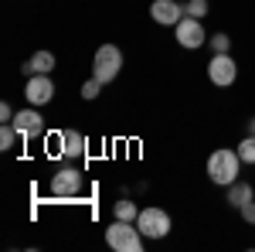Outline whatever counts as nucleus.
I'll return each mask as SVG.
<instances>
[{"label":"nucleus","instance_id":"1","mask_svg":"<svg viewBox=\"0 0 255 252\" xmlns=\"http://www.w3.org/2000/svg\"><path fill=\"white\" fill-rule=\"evenodd\" d=\"M208 177H211V184H218V188H228V184H235L238 174H242V157H238V150H232V147H218L215 154L208 157Z\"/></svg>","mask_w":255,"mask_h":252},{"label":"nucleus","instance_id":"2","mask_svg":"<svg viewBox=\"0 0 255 252\" xmlns=\"http://www.w3.org/2000/svg\"><path fill=\"white\" fill-rule=\"evenodd\" d=\"M143 242H146V235L139 232L136 222H119V218H113V225L106 229V246L113 252H139Z\"/></svg>","mask_w":255,"mask_h":252},{"label":"nucleus","instance_id":"3","mask_svg":"<svg viewBox=\"0 0 255 252\" xmlns=\"http://www.w3.org/2000/svg\"><path fill=\"white\" fill-rule=\"evenodd\" d=\"M82 188H85V174H82L79 164H65V167H58L55 174H51V181H48V194L51 198H79Z\"/></svg>","mask_w":255,"mask_h":252},{"label":"nucleus","instance_id":"4","mask_svg":"<svg viewBox=\"0 0 255 252\" xmlns=\"http://www.w3.org/2000/svg\"><path fill=\"white\" fill-rule=\"evenodd\" d=\"M119 72H123V51L116 44H99L96 55H92V78H99L102 85H109Z\"/></svg>","mask_w":255,"mask_h":252},{"label":"nucleus","instance_id":"5","mask_svg":"<svg viewBox=\"0 0 255 252\" xmlns=\"http://www.w3.org/2000/svg\"><path fill=\"white\" fill-rule=\"evenodd\" d=\"M139 232L146 235V239H167L170 235V229H174V222H170V215H167V208H157V205H150V208H139V218H136Z\"/></svg>","mask_w":255,"mask_h":252},{"label":"nucleus","instance_id":"6","mask_svg":"<svg viewBox=\"0 0 255 252\" xmlns=\"http://www.w3.org/2000/svg\"><path fill=\"white\" fill-rule=\"evenodd\" d=\"M208 78H211V85H218V89L235 85L238 61L232 58V51H228V55H211V61H208Z\"/></svg>","mask_w":255,"mask_h":252},{"label":"nucleus","instance_id":"7","mask_svg":"<svg viewBox=\"0 0 255 252\" xmlns=\"http://www.w3.org/2000/svg\"><path fill=\"white\" fill-rule=\"evenodd\" d=\"M174 38H177V44H180V48L197 51V48L208 41V31H204V24H201L197 17H187V14H184V17H180V24L174 27Z\"/></svg>","mask_w":255,"mask_h":252},{"label":"nucleus","instance_id":"8","mask_svg":"<svg viewBox=\"0 0 255 252\" xmlns=\"http://www.w3.org/2000/svg\"><path fill=\"white\" fill-rule=\"evenodd\" d=\"M14 130L20 133V143L44 136V116L38 113V106H31V109H20L17 116H14Z\"/></svg>","mask_w":255,"mask_h":252},{"label":"nucleus","instance_id":"9","mask_svg":"<svg viewBox=\"0 0 255 252\" xmlns=\"http://www.w3.org/2000/svg\"><path fill=\"white\" fill-rule=\"evenodd\" d=\"M24 99L31 106H48L55 99V82H51V75H27V82H24Z\"/></svg>","mask_w":255,"mask_h":252},{"label":"nucleus","instance_id":"10","mask_svg":"<svg viewBox=\"0 0 255 252\" xmlns=\"http://www.w3.org/2000/svg\"><path fill=\"white\" fill-rule=\"evenodd\" d=\"M150 17L163 24V27H177L180 17H184V3H177V0H153L150 3Z\"/></svg>","mask_w":255,"mask_h":252},{"label":"nucleus","instance_id":"11","mask_svg":"<svg viewBox=\"0 0 255 252\" xmlns=\"http://www.w3.org/2000/svg\"><path fill=\"white\" fill-rule=\"evenodd\" d=\"M85 154H89L85 133H79V130H61V157L75 164V160H85Z\"/></svg>","mask_w":255,"mask_h":252},{"label":"nucleus","instance_id":"12","mask_svg":"<svg viewBox=\"0 0 255 252\" xmlns=\"http://www.w3.org/2000/svg\"><path fill=\"white\" fill-rule=\"evenodd\" d=\"M55 65H58V61H55L51 51H34L31 58L20 65V72H24V75H51V72H55Z\"/></svg>","mask_w":255,"mask_h":252},{"label":"nucleus","instance_id":"13","mask_svg":"<svg viewBox=\"0 0 255 252\" xmlns=\"http://www.w3.org/2000/svg\"><path fill=\"white\" fill-rule=\"evenodd\" d=\"M252 198H255V188L249 184V181L238 177L235 184H228V205H232V208H242V205L252 201Z\"/></svg>","mask_w":255,"mask_h":252},{"label":"nucleus","instance_id":"14","mask_svg":"<svg viewBox=\"0 0 255 252\" xmlns=\"http://www.w3.org/2000/svg\"><path fill=\"white\" fill-rule=\"evenodd\" d=\"M113 218H119V222H136V218H139L136 201H129V198H119L116 205H113Z\"/></svg>","mask_w":255,"mask_h":252},{"label":"nucleus","instance_id":"15","mask_svg":"<svg viewBox=\"0 0 255 252\" xmlns=\"http://www.w3.org/2000/svg\"><path fill=\"white\" fill-rule=\"evenodd\" d=\"M238 157H242V164L255 167V136L252 133H245L242 140H238Z\"/></svg>","mask_w":255,"mask_h":252},{"label":"nucleus","instance_id":"16","mask_svg":"<svg viewBox=\"0 0 255 252\" xmlns=\"http://www.w3.org/2000/svg\"><path fill=\"white\" fill-rule=\"evenodd\" d=\"M20 140V133L14 130V123H0V150H10Z\"/></svg>","mask_w":255,"mask_h":252},{"label":"nucleus","instance_id":"17","mask_svg":"<svg viewBox=\"0 0 255 252\" xmlns=\"http://www.w3.org/2000/svg\"><path fill=\"white\" fill-rule=\"evenodd\" d=\"M211 55H228L232 51V38L225 34V31H218V34H211Z\"/></svg>","mask_w":255,"mask_h":252},{"label":"nucleus","instance_id":"18","mask_svg":"<svg viewBox=\"0 0 255 252\" xmlns=\"http://www.w3.org/2000/svg\"><path fill=\"white\" fill-rule=\"evenodd\" d=\"M208 10H211L208 0H187V3H184V14H187V17H197V20H204Z\"/></svg>","mask_w":255,"mask_h":252},{"label":"nucleus","instance_id":"19","mask_svg":"<svg viewBox=\"0 0 255 252\" xmlns=\"http://www.w3.org/2000/svg\"><path fill=\"white\" fill-rule=\"evenodd\" d=\"M99 92H102V82H99V78H89V82L82 85V99H85V102L99 99Z\"/></svg>","mask_w":255,"mask_h":252},{"label":"nucleus","instance_id":"20","mask_svg":"<svg viewBox=\"0 0 255 252\" xmlns=\"http://www.w3.org/2000/svg\"><path fill=\"white\" fill-rule=\"evenodd\" d=\"M238 215H242V218H245L249 225H255V198H252V201H245V205L238 208Z\"/></svg>","mask_w":255,"mask_h":252},{"label":"nucleus","instance_id":"21","mask_svg":"<svg viewBox=\"0 0 255 252\" xmlns=\"http://www.w3.org/2000/svg\"><path fill=\"white\" fill-rule=\"evenodd\" d=\"M14 116H17V113H14L7 102H0V123H14Z\"/></svg>","mask_w":255,"mask_h":252},{"label":"nucleus","instance_id":"22","mask_svg":"<svg viewBox=\"0 0 255 252\" xmlns=\"http://www.w3.org/2000/svg\"><path fill=\"white\" fill-rule=\"evenodd\" d=\"M245 130H249V133H252V136H255V116H252V119H249V126H245Z\"/></svg>","mask_w":255,"mask_h":252}]
</instances>
